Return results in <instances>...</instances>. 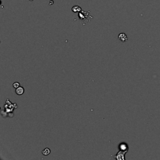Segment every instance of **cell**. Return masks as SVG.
<instances>
[{"label":"cell","instance_id":"obj_2","mask_svg":"<svg viewBox=\"0 0 160 160\" xmlns=\"http://www.w3.org/2000/svg\"><path fill=\"white\" fill-rule=\"evenodd\" d=\"M118 39H119V40H120L121 41V42H126V41H127L128 39V36L127 35H126L125 33H120V34H119V35H118Z\"/></svg>","mask_w":160,"mask_h":160},{"label":"cell","instance_id":"obj_8","mask_svg":"<svg viewBox=\"0 0 160 160\" xmlns=\"http://www.w3.org/2000/svg\"><path fill=\"white\" fill-rule=\"evenodd\" d=\"M53 2H54V1H53V0H51V1L50 2V5H53Z\"/></svg>","mask_w":160,"mask_h":160},{"label":"cell","instance_id":"obj_7","mask_svg":"<svg viewBox=\"0 0 160 160\" xmlns=\"http://www.w3.org/2000/svg\"><path fill=\"white\" fill-rule=\"evenodd\" d=\"M19 86H20V84H19L18 82H15L13 84V87L15 89L18 88L19 87Z\"/></svg>","mask_w":160,"mask_h":160},{"label":"cell","instance_id":"obj_5","mask_svg":"<svg viewBox=\"0 0 160 160\" xmlns=\"http://www.w3.org/2000/svg\"><path fill=\"white\" fill-rule=\"evenodd\" d=\"M72 11L74 13H78L81 11V8L79 6H74L72 8Z\"/></svg>","mask_w":160,"mask_h":160},{"label":"cell","instance_id":"obj_9","mask_svg":"<svg viewBox=\"0 0 160 160\" xmlns=\"http://www.w3.org/2000/svg\"><path fill=\"white\" fill-rule=\"evenodd\" d=\"M30 1H33V0H30Z\"/></svg>","mask_w":160,"mask_h":160},{"label":"cell","instance_id":"obj_6","mask_svg":"<svg viewBox=\"0 0 160 160\" xmlns=\"http://www.w3.org/2000/svg\"><path fill=\"white\" fill-rule=\"evenodd\" d=\"M50 153H51V151H50V149L48 148L44 149L42 151V154L45 156H48V154H50Z\"/></svg>","mask_w":160,"mask_h":160},{"label":"cell","instance_id":"obj_1","mask_svg":"<svg viewBox=\"0 0 160 160\" xmlns=\"http://www.w3.org/2000/svg\"><path fill=\"white\" fill-rule=\"evenodd\" d=\"M128 151H123L120 150V151L117 153L115 158L118 160H125V154Z\"/></svg>","mask_w":160,"mask_h":160},{"label":"cell","instance_id":"obj_3","mask_svg":"<svg viewBox=\"0 0 160 160\" xmlns=\"http://www.w3.org/2000/svg\"><path fill=\"white\" fill-rule=\"evenodd\" d=\"M119 149L121 151H128V146L126 143H121V144H120L119 145Z\"/></svg>","mask_w":160,"mask_h":160},{"label":"cell","instance_id":"obj_4","mask_svg":"<svg viewBox=\"0 0 160 160\" xmlns=\"http://www.w3.org/2000/svg\"><path fill=\"white\" fill-rule=\"evenodd\" d=\"M24 92H25V89H24L23 87L21 86L19 87L18 88L16 89V93L18 95H19V96L23 95L24 93Z\"/></svg>","mask_w":160,"mask_h":160}]
</instances>
